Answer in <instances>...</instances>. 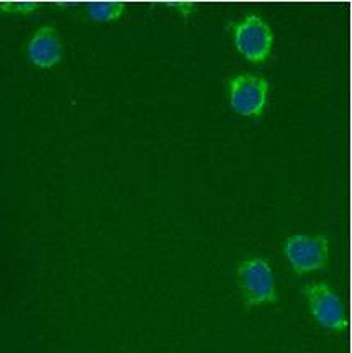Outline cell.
<instances>
[{
    "label": "cell",
    "instance_id": "obj_1",
    "mask_svg": "<svg viewBox=\"0 0 352 353\" xmlns=\"http://www.w3.org/2000/svg\"><path fill=\"white\" fill-rule=\"evenodd\" d=\"M237 283L246 307H259L279 301L275 273L269 260L253 255L241 260L236 268Z\"/></svg>",
    "mask_w": 352,
    "mask_h": 353
},
{
    "label": "cell",
    "instance_id": "obj_2",
    "mask_svg": "<svg viewBox=\"0 0 352 353\" xmlns=\"http://www.w3.org/2000/svg\"><path fill=\"white\" fill-rule=\"evenodd\" d=\"M284 257L298 275L318 272L329 262V241L321 234H292L284 242Z\"/></svg>",
    "mask_w": 352,
    "mask_h": 353
},
{
    "label": "cell",
    "instance_id": "obj_3",
    "mask_svg": "<svg viewBox=\"0 0 352 353\" xmlns=\"http://www.w3.org/2000/svg\"><path fill=\"white\" fill-rule=\"evenodd\" d=\"M308 309L315 322L324 330L333 334H342L347 329L346 309L340 294L326 281H313L303 288Z\"/></svg>",
    "mask_w": 352,
    "mask_h": 353
},
{
    "label": "cell",
    "instance_id": "obj_4",
    "mask_svg": "<svg viewBox=\"0 0 352 353\" xmlns=\"http://www.w3.org/2000/svg\"><path fill=\"white\" fill-rule=\"evenodd\" d=\"M233 38L239 54L251 63H264L274 46L271 25L259 15H246L233 26Z\"/></svg>",
    "mask_w": 352,
    "mask_h": 353
},
{
    "label": "cell",
    "instance_id": "obj_5",
    "mask_svg": "<svg viewBox=\"0 0 352 353\" xmlns=\"http://www.w3.org/2000/svg\"><path fill=\"white\" fill-rule=\"evenodd\" d=\"M231 108L243 117H261L269 99V82L257 74H239L228 82Z\"/></svg>",
    "mask_w": 352,
    "mask_h": 353
},
{
    "label": "cell",
    "instance_id": "obj_6",
    "mask_svg": "<svg viewBox=\"0 0 352 353\" xmlns=\"http://www.w3.org/2000/svg\"><path fill=\"white\" fill-rule=\"evenodd\" d=\"M63 41L55 25H41L26 43V56L39 69H52L63 59Z\"/></svg>",
    "mask_w": 352,
    "mask_h": 353
},
{
    "label": "cell",
    "instance_id": "obj_7",
    "mask_svg": "<svg viewBox=\"0 0 352 353\" xmlns=\"http://www.w3.org/2000/svg\"><path fill=\"white\" fill-rule=\"evenodd\" d=\"M125 2H100L87 7V17L94 21H115L125 13Z\"/></svg>",
    "mask_w": 352,
    "mask_h": 353
},
{
    "label": "cell",
    "instance_id": "obj_8",
    "mask_svg": "<svg viewBox=\"0 0 352 353\" xmlns=\"http://www.w3.org/2000/svg\"><path fill=\"white\" fill-rule=\"evenodd\" d=\"M38 7V3L35 2H6L0 3V8L6 10L7 13H19V15H30L33 13L35 8Z\"/></svg>",
    "mask_w": 352,
    "mask_h": 353
}]
</instances>
